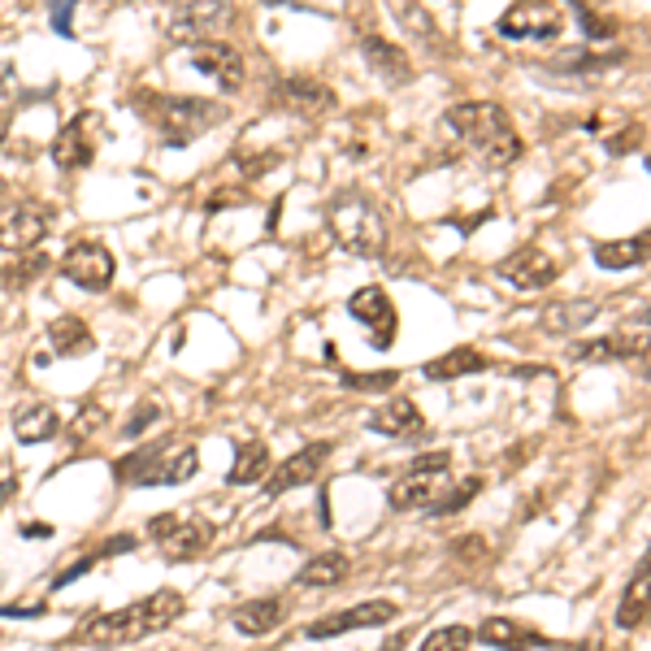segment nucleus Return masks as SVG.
Instances as JSON below:
<instances>
[{"label":"nucleus","instance_id":"1","mask_svg":"<svg viewBox=\"0 0 651 651\" xmlns=\"http://www.w3.org/2000/svg\"><path fill=\"white\" fill-rule=\"evenodd\" d=\"M187 599L183 590H152L144 599L118 608V612H100L91 621H83V630L74 634L83 648H127V643H140V639H152L161 630H170L178 617H183Z\"/></svg>","mask_w":651,"mask_h":651},{"label":"nucleus","instance_id":"2","mask_svg":"<svg viewBox=\"0 0 651 651\" xmlns=\"http://www.w3.org/2000/svg\"><path fill=\"white\" fill-rule=\"evenodd\" d=\"M135 113L161 135L165 148H187L196 144L205 131H214L226 122V105L217 100H200V96H170V91H135L131 96Z\"/></svg>","mask_w":651,"mask_h":651},{"label":"nucleus","instance_id":"3","mask_svg":"<svg viewBox=\"0 0 651 651\" xmlns=\"http://www.w3.org/2000/svg\"><path fill=\"white\" fill-rule=\"evenodd\" d=\"M447 127L460 135V144L469 148L478 161H487L491 170H504L512 165L525 144L508 118V109H500L496 100H465V105H452L447 109Z\"/></svg>","mask_w":651,"mask_h":651},{"label":"nucleus","instance_id":"4","mask_svg":"<svg viewBox=\"0 0 651 651\" xmlns=\"http://www.w3.org/2000/svg\"><path fill=\"white\" fill-rule=\"evenodd\" d=\"M196 469H200L196 443H174V438L140 447L113 465L118 482H127V487H178V482L196 478Z\"/></svg>","mask_w":651,"mask_h":651},{"label":"nucleus","instance_id":"5","mask_svg":"<svg viewBox=\"0 0 651 651\" xmlns=\"http://www.w3.org/2000/svg\"><path fill=\"white\" fill-rule=\"evenodd\" d=\"M330 235L339 239V248H348L352 257H382L387 252V221L382 209L365 196V192H339L326 209Z\"/></svg>","mask_w":651,"mask_h":651},{"label":"nucleus","instance_id":"6","mask_svg":"<svg viewBox=\"0 0 651 651\" xmlns=\"http://www.w3.org/2000/svg\"><path fill=\"white\" fill-rule=\"evenodd\" d=\"M447 491H452V456L447 452H431V456H417V465L404 478L391 482L387 504L395 512H417V508L434 512L447 500Z\"/></svg>","mask_w":651,"mask_h":651},{"label":"nucleus","instance_id":"7","mask_svg":"<svg viewBox=\"0 0 651 651\" xmlns=\"http://www.w3.org/2000/svg\"><path fill=\"white\" fill-rule=\"evenodd\" d=\"M561 31H565V9L561 4L530 0V4H508L500 13V35H508V40L552 44V40H561Z\"/></svg>","mask_w":651,"mask_h":651},{"label":"nucleus","instance_id":"8","mask_svg":"<svg viewBox=\"0 0 651 651\" xmlns=\"http://www.w3.org/2000/svg\"><path fill=\"white\" fill-rule=\"evenodd\" d=\"M48 230H53V214L44 205H9V209H0V248L13 252V257L40 252Z\"/></svg>","mask_w":651,"mask_h":651},{"label":"nucleus","instance_id":"9","mask_svg":"<svg viewBox=\"0 0 651 651\" xmlns=\"http://www.w3.org/2000/svg\"><path fill=\"white\" fill-rule=\"evenodd\" d=\"M569 357L574 361L634 365V369L651 373V335L648 330H617V335H604V339H590V344H574Z\"/></svg>","mask_w":651,"mask_h":651},{"label":"nucleus","instance_id":"10","mask_svg":"<svg viewBox=\"0 0 651 651\" xmlns=\"http://www.w3.org/2000/svg\"><path fill=\"white\" fill-rule=\"evenodd\" d=\"M270 100L279 105V109H287L295 118H326L339 100H335V91L326 87V83H317V78H304V74H287V78H279L274 87H270Z\"/></svg>","mask_w":651,"mask_h":651},{"label":"nucleus","instance_id":"11","mask_svg":"<svg viewBox=\"0 0 651 651\" xmlns=\"http://www.w3.org/2000/svg\"><path fill=\"white\" fill-rule=\"evenodd\" d=\"M496 274L504 279L512 291H543L556 283V274H561V265H556V257L552 252H543V248H534V243H525V248H517L512 257H504L500 265H496Z\"/></svg>","mask_w":651,"mask_h":651},{"label":"nucleus","instance_id":"12","mask_svg":"<svg viewBox=\"0 0 651 651\" xmlns=\"http://www.w3.org/2000/svg\"><path fill=\"white\" fill-rule=\"evenodd\" d=\"M113 252L105 248V243H91V239H83V243H74L70 252L62 257V274L78 283L83 291H105L113 283Z\"/></svg>","mask_w":651,"mask_h":651},{"label":"nucleus","instance_id":"13","mask_svg":"<svg viewBox=\"0 0 651 651\" xmlns=\"http://www.w3.org/2000/svg\"><path fill=\"white\" fill-rule=\"evenodd\" d=\"M395 604L391 599H365L357 608H344V612H330L322 621H313L304 630V639H335V634H348V630H369V626H387L395 621Z\"/></svg>","mask_w":651,"mask_h":651},{"label":"nucleus","instance_id":"14","mask_svg":"<svg viewBox=\"0 0 651 651\" xmlns=\"http://www.w3.org/2000/svg\"><path fill=\"white\" fill-rule=\"evenodd\" d=\"M326 456H330V443L322 438V443H313V447H300V452H291L287 460L265 478V496L270 500H279V496H287L295 487H308L317 474H322V465H326Z\"/></svg>","mask_w":651,"mask_h":651},{"label":"nucleus","instance_id":"15","mask_svg":"<svg viewBox=\"0 0 651 651\" xmlns=\"http://www.w3.org/2000/svg\"><path fill=\"white\" fill-rule=\"evenodd\" d=\"M348 313L361 322L365 330H369V339H373V348H391V339H395V304H391V295L382 287H361L352 300H348Z\"/></svg>","mask_w":651,"mask_h":651},{"label":"nucleus","instance_id":"16","mask_svg":"<svg viewBox=\"0 0 651 651\" xmlns=\"http://www.w3.org/2000/svg\"><path fill=\"white\" fill-rule=\"evenodd\" d=\"M192 66L200 74H209L221 91H239L243 78H248V66H243V53L235 44H221V40H209V44H196L192 48Z\"/></svg>","mask_w":651,"mask_h":651},{"label":"nucleus","instance_id":"17","mask_svg":"<svg viewBox=\"0 0 651 651\" xmlns=\"http://www.w3.org/2000/svg\"><path fill=\"white\" fill-rule=\"evenodd\" d=\"M214 539H217L214 521H178V525L161 539V556H165L170 565H192V561H200V556L214 547Z\"/></svg>","mask_w":651,"mask_h":651},{"label":"nucleus","instance_id":"18","mask_svg":"<svg viewBox=\"0 0 651 651\" xmlns=\"http://www.w3.org/2000/svg\"><path fill=\"white\" fill-rule=\"evenodd\" d=\"M474 639H478L482 648H496V651H539V648H547V639H543L534 626L512 621V617H487V621L474 630Z\"/></svg>","mask_w":651,"mask_h":651},{"label":"nucleus","instance_id":"19","mask_svg":"<svg viewBox=\"0 0 651 651\" xmlns=\"http://www.w3.org/2000/svg\"><path fill=\"white\" fill-rule=\"evenodd\" d=\"M287 617V599L279 595H265V599H248L230 612V626L243 634V639H265L279 630V621Z\"/></svg>","mask_w":651,"mask_h":651},{"label":"nucleus","instance_id":"20","mask_svg":"<svg viewBox=\"0 0 651 651\" xmlns=\"http://www.w3.org/2000/svg\"><path fill=\"white\" fill-rule=\"evenodd\" d=\"M361 53L365 62H369V70L378 74V78H387L391 87L413 83V62H409V53L400 44H391L382 35H361Z\"/></svg>","mask_w":651,"mask_h":651},{"label":"nucleus","instance_id":"21","mask_svg":"<svg viewBox=\"0 0 651 651\" xmlns=\"http://www.w3.org/2000/svg\"><path fill=\"white\" fill-rule=\"evenodd\" d=\"M87 127H91V113H78L70 127L57 131V140H53V161H57L62 170H87V165L96 161V144H91Z\"/></svg>","mask_w":651,"mask_h":651},{"label":"nucleus","instance_id":"22","mask_svg":"<svg viewBox=\"0 0 651 651\" xmlns=\"http://www.w3.org/2000/svg\"><path fill=\"white\" fill-rule=\"evenodd\" d=\"M630 62L626 48H608V53H595V48H574V53H561L556 57V74H578V78H608L612 70H621Z\"/></svg>","mask_w":651,"mask_h":651},{"label":"nucleus","instance_id":"23","mask_svg":"<svg viewBox=\"0 0 651 651\" xmlns=\"http://www.w3.org/2000/svg\"><path fill=\"white\" fill-rule=\"evenodd\" d=\"M651 261V226L630 235V239H612V243H599L595 248V265L599 270H639Z\"/></svg>","mask_w":651,"mask_h":651},{"label":"nucleus","instance_id":"24","mask_svg":"<svg viewBox=\"0 0 651 651\" xmlns=\"http://www.w3.org/2000/svg\"><path fill=\"white\" fill-rule=\"evenodd\" d=\"M48 348H53L57 357H87V352L96 348L91 326H87L78 313H62V317H53V322H48Z\"/></svg>","mask_w":651,"mask_h":651},{"label":"nucleus","instance_id":"25","mask_svg":"<svg viewBox=\"0 0 651 651\" xmlns=\"http://www.w3.org/2000/svg\"><path fill=\"white\" fill-rule=\"evenodd\" d=\"M651 612V565H639L634 578L621 595V608H617V626L621 630H639Z\"/></svg>","mask_w":651,"mask_h":651},{"label":"nucleus","instance_id":"26","mask_svg":"<svg viewBox=\"0 0 651 651\" xmlns=\"http://www.w3.org/2000/svg\"><path fill=\"white\" fill-rule=\"evenodd\" d=\"M369 431L378 434H391V438H404V434H417L422 431V409L404 395H395L391 404H382L373 417H369Z\"/></svg>","mask_w":651,"mask_h":651},{"label":"nucleus","instance_id":"27","mask_svg":"<svg viewBox=\"0 0 651 651\" xmlns=\"http://www.w3.org/2000/svg\"><path fill=\"white\" fill-rule=\"evenodd\" d=\"M13 434H18L22 443H48V438L62 434V417H57L53 404H26V409H18V417H13Z\"/></svg>","mask_w":651,"mask_h":651},{"label":"nucleus","instance_id":"28","mask_svg":"<svg viewBox=\"0 0 651 651\" xmlns=\"http://www.w3.org/2000/svg\"><path fill=\"white\" fill-rule=\"evenodd\" d=\"M265 469H270V447L261 438H252V443L235 447V465L226 469V482L230 487H248V482H261Z\"/></svg>","mask_w":651,"mask_h":651},{"label":"nucleus","instance_id":"29","mask_svg":"<svg viewBox=\"0 0 651 651\" xmlns=\"http://www.w3.org/2000/svg\"><path fill=\"white\" fill-rule=\"evenodd\" d=\"M595 313H599L595 300H561V304H552V308L543 313V330H552V335H574V330L595 322Z\"/></svg>","mask_w":651,"mask_h":651},{"label":"nucleus","instance_id":"30","mask_svg":"<svg viewBox=\"0 0 651 651\" xmlns=\"http://www.w3.org/2000/svg\"><path fill=\"white\" fill-rule=\"evenodd\" d=\"M482 369H491V361L482 357V352H474V348H452V352H443V357H434L426 365V378L431 382H447V378H465V373H482Z\"/></svg>","mask_w":651,"mask_h":651},{"label":"nucleus","instance_id":"31","mask_svg":"<svg viewBox=\"0 0 651 651\" xmlns=\"http://www.w3.org/2000/svg\"><path fill=\"white\" fill-rule=\"evenodd\" d=\"M352 574V561L344 552H326V556H313L300 574H295V586H339V582Z\"/></svg>","mask_w":651,"mask_h":651},{"label":"nucleus","instance_id":"32","mask_svg":"<svg viewBox=\"0 0 651 651\" xmlns=\"http://www.w3.org/2000/svg\"><path fill=\"white\" fill-rule=\"evenodd\" d=\"M44 270H48V257H44V252H26V257H18V265L4 270V287L22 291L26 283H35Z\"/></svg>","mask_w":651,"mask_h":651},{"label":"nucleus","instance_id":"33","mask_svg":"<svg viewBox=\"0 0 651 651\" xmlns=\"http://www.w3.org/2000/svg\"><path fill=\"white\" fill-rule=\"evenodd\" d=\"M469 643H474V630L469 626H438V630L426 634V643L417 651H465Z\"/></svg>","mask_w":651,"mask_h":651},{"label":"nucleus","instance_id":"34","mask_svg":"<svg viewBox=\"0 0 651 651\" xmlns=\"http://www.w3.org/2000/svg\"><path fill=\"white\" fill-rule=\"evenodd\" d=\"M105 426V409L96 404V400H87L78 413H74V422H70V443H87L91 434Z\"/></svg>","mask_w":651,"mask_h":651},{"label":"nucleus","instance_id":"35","mask_svg":"<svg viewBox=\"0 0 651 651\" xmlns=\"http://www.w3.org/2000/svg\"><path fill=\"white\" fill-rule=\"evenodd\" d=\"M395 382H400L395 369H382V373H357V369H348V373H344V387H348V391H365V395L387 391V387H395Z\"/></svg>","mask_w":651,"mask_h":651},{"label":"nucleus","instance_id":"36","mask_svg":"<svg viewBox=\"0 0 651 651\" xmlns=\"http://www.w3.org/2000/svg\"><path fill=\"white\" fill-rule=\"evenodd\" d=\"M391 13H395V18H400V22H404V26L413 31V35H417V31H422V35H431V44L438 48V31H434V22H431V13H426V9H413V4H395Z\"/></svg>","mask_w":651,"mask_h":651},{"label":"nucleus","instance_id":"37","mask_svg":"<svg viewBox=\"0 0 651 651\" xmlns=\"http://www.w3.org/2000/svg\"><path fill=\"white\" fill-rule=\"evenodd\" d=\"M478 491H482V478H465V482L456 487V496H447V500L434 508V512H460V508L469 504V500H474Z\"/></svg>","mask_w":651,"mask_h":651},{"label":"nucleus","instance_id":"38","mask_svg":"<svg viewBox=\"0 0 651 651\" xmlns=\"http://www.w3.org/2000/svg\"><path fill=\"white\" fill-rule=\"evenodd\" d=\"M578 22H582V31H586L590 40H608V35L617 31L608 18H599V13H595V9H586V4H578Z\"/></svg>","mask_w":651,"mask_h":651},{"label":"nucleus","instance_id":"39","mask_svg":"<svg viewBox=\"0 0 651 651\" xmlns=\"http://www.w3.org/2000/svg\"><path fill=\"white\" fill-rule=\"evenodd\" d=\"M156 417H161V409H156V404H152V400H148V404H140V409H135V413H131V422H127V438H135V434L140 431H148V426H152V422H156Z\"/></svg>","mask_w":651,"mask_h":651},{"label":"nucleus","instance_id":"40","mask_svg":"<svg viewBox=\"0 0 651 651\" xmlns=\"http://www.w3.org/2000/svg\"><path fill=\"white\" fill-rule=\"evenodd\" d=\"M174 525H178V517H174V512H161V517H152V521H148V534L161 543V539H165Z\"/></svg>","mask_w":651,"mask_h":651},{"label":"nucleus","instance_id":"41","mask_svg":"<svg viewBox=\"0 0 651 651\" xmlns=\"http://www.w3.org/2000/svg\"><path fill=\"white\" fill-rule=\"evenodd\" d=\"M634 140H639V127H634L630 135H612V140H608V152H617V156H621V152H630V148H634Z\"/></svg>","mask_w":651,"mask_h":651},{"label":"nucleus","instance_id":"42","mask_svg":"<svg viewBox=\"0 0 651 651\" xmlns=\"http://www.w3.org/2000/svg\"><path fill=\"white\" fill-rule=\"evenodd\" d=\"M48 534H53L48 521H26V525H22V539H48Z\"/></svg>","mask_w":651,"mask_h":651},{"label":"nucleus","instance_id":"43","mask_svg":"<svg viewBox=\"0 0 651 651\" xmlns=\"http://www.w3.org/2000/svg\"><path fill=\"white\" fill-rule=\"evenodd\" d=\"M53 22H57V31H62V35H70L74 9H66V4H57V9H53Z\"/></svg>","mask_w":651,"mask_h":651},{"label":"nucleus","instance_id":"44","mask_svg":"<svg viewBox=\"0 0 651 651\" xmlns=\"http://www.w3.org/2000/svg\"><path fill=\"white\" fill-rule=\"evenodd\" d=\"M404 643H409V634H391V639H387V648H382V651H400Z\"/></svg>","mask_w":651,"mask_h":651},{"label":"nucleus","instance_id":"45","mask_svg":"<svg viewBox=\"0 0 651 651\" xmlns=\"http://www.w3.org/2000/svg\"><path fill=\"white\" fill-rule=\"evenodd\" d=\"M9 496H13V478H4V482H0V508L9 504Z\"/></svg>","mask_w":651,"mask_h":651},{"label":"nucleus","instance_id":"46","mask_svg":"<svg viewBox=\"0 0 651 651\" xmlns=\"http://www.w3.org/2000/svg\"><path fill=\"white\" fill-rule=\"evenodd\" d=\"M9 140V109H0V148Z\"/></svg>","mask_w":651,"mask_h":651},{"label":"nucleus","instance_id":"47","mask_svg":"<svg viewBox=\"0 0 651 651\" xmlns=\"http://www.w3.org/2000/svg\"><path fill=\"white\" fill-rule=\"evenodd\" d=\"M639 565H651V547H648V556H643V561H639Z\"/></svg>","mask_w":651,"mask_h":651}]
</instances>
